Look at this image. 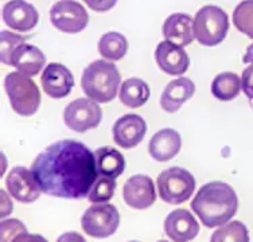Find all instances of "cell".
I'll return each instance as SVG.
<instances>
[{
  "instance_id": "9a60e30c",
  "label": "cell",
  "mask_w": 253,
  "mask_h": 242,
  "mask_svg": "<svg viewBox=\"0 0 253 242\" xmlns=\"http://www.w3.org/2000/svg\"><path fill=\"white\" fill-rule=\"evenodd\" d=\"M155 61L162 72L169 76H182L187 72L190 58L185 47L162 40L155 48Z\"/></svg>"
},
{
  "instance_id": "e575fe53",
  "label": "cell",
  "mask_w": 253,
  "mask_h": 242,
  "mask_svg": "<svg viewBox=\"0 0 253 242\" xmlns=\"http://www.w3.org/2000/svg\"><path fill=\"white\" fill-rule=\"evenodd\" d=\"M243 62L245 65H253V44H249L247 47V51L244 54Z\"/></svg>"
},
{
  "instance_id": "44dd1931",
  "label": "cell",
  "mask_w": 253,
  "mask_h": 242,
  "mask_svg": "<svg viewBox=\"0 0 253 242\" xmlns=\"http://www.w3.org/2000/svg\"><path fill=\"white\" fill-rule=\"evenodd\" d=\"M98 175L116 179L126 169V159L120 151L113 147L105 145L94 151Z\"/></svg>"
},
{
  "instance_id": "5b68a950",
  "label": "cell",
  "mask_w": 253,
  "mask_h": 242,
  "mask_svg": "<svg viewBox=\"0 0 253 242\" xmlns=\"http://www.w3.org/2000/svg\"><path fill=\"white\" fill-rule=\"evenodd\" d=\"M229 31V16L218 5H204L194 18V38L202 46H217Z\"/></svg>"
},
{
  "instance_id": "7402d4cb",
  "label": "cell",
  "mask_w": 253,
  "mask_h": 242,
  "mask_svg": "<svg viewBox=\"0 0 253 242\" xmlns=\"http://www.w3.org/2000/svg\"><path fill=\"white\" fill-rule=\"evenodd\" d=\"M119 98L126 107L140 108L150 98V86L140 78H128L120 86Z\"/></svg>"
},
{
  "instance_id": "5bb4252c",
  "label": "cell",
  "mask_w": 253,
  "mask_h": 242,
  "mask_svg": "<svg viewBox=\"0 0 253 242\" xmlns=\"http://www.w3.org/2000/svg\"><path fill=\"white\" fill-rule=\"evenodd\" d=\"M41 82L44 93L54 100L68 97L74 86V77L72 72L62 63L51 62L43 69Z\"/></svg>"
},
{
  "instance_id": "d590c367",
  "label": "cell",
  "mask_w": 253,
  "mask_h": 242,
  "mask_svg": "<svg viewBox=\"0 0 253 242\" xmlns=\"http://www.w3.org/2000/svg\"><path fill=\"white\" fill-rule=\"evenodd\" d=\"M5 167H7V165H5V158L4 155L1 154V175L5 172Z\"/></svg>"
},
{
  "instance_id": "4316f807",
  "label": "cell",
  "mask_w": 253,
  "mask_h": 242,
  "mask_svg": "<svg viewBox=\"0 0 253 242\" xmlns=\"http://www.w3.org/2000/svg\"><path fill=\"white\" fill-rule=\"evenodd\" d=\"M115 190H116V180L98 175L97 180L94 182L92 190L89 191L88 201L93 204L108 203L113 198Z\"/></svg>"
},
{
  "instance_id": "4fadbf2b",
  "label": "cell",
  "mask_w": 253,
  "mask_h": 242,
  "mask_svg": "<svg viewBox=\"0 0 253 242\" xmlns=\"http://www.w3.org/2000/svg\"><path fill=\"white\" fill-rule=\"evenodd\" d=\"M165 233L174 242H190L200 234V223L186 208H176L165 219Z\"/></svg>"
},
{
  "instance_id": "8992f818",
  "label": "cell",
  "mask_w": 253,
  "mask_h": 242,
  "mask_svg": "<svg viewBox=\"0 0 253 242\" xmlns=\"http://www.w3.org/2000/svg\"><path fill=\"white\" fill-rule=\"evenodd\" d=\"M156 187L163 202L180 204L193 197L195 191V178L186 168L170 167L159 174Z\"/></svg>"
},
{
  "instance_id": "8fae6325",
  "label": "cell",
  "mask_w": 253,
  "mask_h": 242,
  "mask_svg": "<svg viewBox=\"0 0 253 242\" xmlns=\"http://www.w3.org/2000/svg\"><path fill=\"white\" fill-rule=\"evenodd\" d=\"M123 198L129 207L135 210H146L151 207L156 201L154 180L147 175H133L124 183Z\"/></svg>"
},
{
  "instance_id": "603a6c76",
  "label": "cell",
  "mask_w": 253,
  "mask_h": 242,
  "mask_svg": "<svg viewBox=\"0 0 253 242\" xmlns=\"http://www.w3.org/2000/svg\"><path fill=\"white\" fill-rule=\"evenodd\" d=\"M241 90V78L236 73H219L211 82V94L219 101H232L239 96Z\"/></svg>"
},
{
  "instance_id": "74e56055",
  "label": "cell",
  "mask_w": 253,
  "mask_h": 242,
  "mask_svg": "<svg viewBox=\"0 0 253 242\" xmlns=\"http://www.w3.org/2000/svg\"><path fill=\"white\" fill-rule=\"evenodd\" d=\"M128 242H139V241H128Z\"/></svg>"
},
{
  "instance_id": "30bf717a",
  "label": "cell",
  "mask_w": 253,
  "mask_h": 242,
  "mask_svg": "<svg viewBox=\"0 0 253 242\" xmlns=\"http://www.w3.org/2000/svg\"><path fill=\"white\" fill-rule=\"evenodd\" d=\"M5 187L11 197L20 203H33L42 193L33 171L26 167L11 169L5 178Z\"/></svg>"
},
{
  "instance_id": "cb8c5ba5",
  "label": "cell",
  "mask_w": 253,
  "mask_h": 242,
  "mask_svg": "<svg viewBox=\"0 0 253 242\" xmlns=\"http://www.w3.org/2000/svg\"><path fill=\"white\" fill-rule=\"evenodd\" d=\"M128 40L123 34L116 31H109L101 35L98 40V53L108 61H119L126 54Z\"/></svg>"
},
{
  "instance_id": "ac0fdd59",
  "label": "cell",
  "mask_w": 253,
  "mask_h": 242,
  "mask_svg": "<svg viewBox=\"0 0 253 242\" xmlns=\"http://www.w3.org/2000/svg\"><path fill=\"white\" fill-rule=\"evenodd\" d=\"M195 93V83L186 77L172 80L161 96V107L167 113H175Z\"/></svg>"
},
{
  "instance_id": "83f0119b",
  "label": "cell",
  "mask_w": 253,
  "mask_h": 242,
  "mask_svg": "<svg viewBox=\"0 0 253 242\" xmlns=\"http://www.w3.org/2000/svg\"><path fill=\"white\" fill-rule=\"evenodd\" d=\"M0 39H1V62L4 65H11L12 54L18 46L26 43V38L19 34L4 30L0 34Z\"/></svg>"
},
{
  "instance_id": "e0dca14e",
  "label": "cell",
  "mask_w": 253,
  "mask_h": 242,
  "mask_svg": "<svg viewBox=\"0 0 253 242\" xmlns=\"http://www.w3.org/2000/svg\"><path fill=\"white\" fill-rule=\"evenodd\" d=\"M166 40L185 47L194 40V19L189 14L176 12L167 16L162 26Z\"/></svg>"
},
{
  "instance_id": "ffe728a7",
  "label": "cell",
  "mask_w": 253,
  "mask_h": 242,
  "mask_svg": "<svg viewBox=\"0 0 253 242\" xmlns=\"http://www.w3.org/2000/svg\"><path fill=\"white\" fill-rule=\"evenodd\" d=\"M46 57L42 50L37 46L29 43H22L16 47L11 58V66L23 73L29 77L37 76L44 68Z\"/></svg>"
},
{
  "instance_id": "ba28073f",
  "label": "cell",
  "mask_w": 253,
  "mask_h": 242,
  "mask_svg": "<svg viewBox=\"0 0 253 242\" xmlns=\"http://www.w3.org/2000/svg\"><path fill=\"white\" fill-rule=\"evenodd\" d=\"M102 119V111L98 102L88 97L77 98L69 104L63 112V120L69 129L78 133L97 128Z\"/></svg>"
},
{
  "instance_id": "3957f363",
  "label": "cell",
  "mask_w": 253,
  "mask_h": 242,
  "mask_svg": "<svg viewBox=\"0 0 253 242\" xmlns=\"http://www.w3.org/2000/svg\"><path fill=\"white\" fill-rule=\"evenodd\" d=\"M122 76L112 61L97 59L84 69L81 87L88 98L105 104L112 101L120 90Z\"/></svg>"
},
{
  "instance_id": "f546056e",
  "label": "cell",
  "mask_w": 253,
  "mask_h": 242,
  "mask_svg": "<svg viewBox=\"0 0 253 242\" xmlns=\"http://www.w3.org/2000/svg\"><path fill=\"white\" fill-rule=\"evenodd\" d=\"M241 85L245 96L253 100V65H249L241 76Z\"/></svg>"
},
{
  "instance_id": "d4e9b609",
  "label": "cell",
  "mask_w": 253,
  "mask_h": 242,
  "mask_svg": "<svg viewBox=\"0 0 253 242\" xmlns=\"http://www.w3.org/2000/svg\"><path fill=\"white\" fill-rule=\"evenodd\" d=\"M249 230L241 221H229L214 230L210 242H249Z\"/></svg>"
},
{
  "instance_id": "4dcf8cb0",
  "label": "cell",
  "mask_w": 253,
  "mask_h": 242,
  "mask_svg": "<svg viewBox=\"0 0 253 242\" xmlns=\"http://www.w3.org/2000/svg\"><path fill=\"white\" fill-rule=\"evenodd\" d=\"M84 3L96 12H107L115 7L117 0H84Z\"/></svg>"
},
{
  "instance_id": "d6986e66",
  "label": "cell",
  "mask_w": 253,
  "mask_h": 242,
  "mask_svg": "<svg viewBox=\"0 0 253 242\" xmlns=\"http://www.w3.org/2000/svg\"><path fill=\"white\" fill-rule=\"evenodd\" d=\"M180 147L182 139L179 133L175 129L165 128L152 136L148 144V152L156 161H169L179 154Z\"/></svg>"
},
{
  "instance_id": "836d02e7",
  "label": "cell",
  "mask_w": 253,
  "mask_h": 242,
  "mask_svg": "<svg viewBox=\"0 0 253 242\" xmlns=\"http://www.w3.org/2000/svg\"><path fill=\"white\" fill-rule=\"evenodd\" d=\"M55 242H86V240L77 232H66L61 234Z\"/></svg>"
},
{
  "instance_id": "f1b7e54d",
  "label": "cell",
  "mask_w": 253,
  "mask_h": 242,
  "mask_svg": "<svg viewBox=\"0 0 253 242\" xmlns=\"http://www.w3.org/2000/svg\"><path fill=\"white\" fill-rule=\"evenodd\" d=\"M27 233L26 225L16 218H5L0 223V241L11 242L16 236Z\"/></svg>"
},
{
  "instance_id": "2e32d148",
  "label": "cell",
  "mask_w": 253,
  "mask_h": 242,
  "mask_svg": "<svg viewBox=\"0 0 253 242\" xmlns=\"http://www.w3.org/2000/svg\"><path fill=\"white\" fill-rule=\"evenodd\" d=\"M3 20L11 29L26 33L38 24L39 14L26 0H10L3 7Z\"/></svg>"
},
{
  "instance_id": "d6a6232c",
  "label": "cell",
  "mask_w": 253,
  "mask_h": 242,
  "mask_svg": "<svg viewBox=\"0 0 253 242\" xmlns=\"http://www.w3.org/2000/svg\"><path fill=\"white\" fill-rule=\"evenodd\" d=\"M11 242H49L41 234H31V233H22L12 240Z\"/></svg>"
},
{
  "instance_id": "7c38bea8",
  "label": "cell",
  "mask_w": 253,
  "mask_h": 242,
  "mask_svg": "<svg viewBox=\"0 0 253 242\" xmlns=\"http://www.w3.org/2000/svg\"><path fill=\"white\" fill-rule=\"evenodd\" d=\"M147 124L144 119L135 113L124 115L113 124V140L124 150H131L139 145L144 139Z\"/></svg>"
},
{
  "instance_id": "8d00e7d4",
  "label": "cell",
  "mask_w": 253,
  "mask_h": 242,
  "mask_svg": "<svg viewBox=\"0 0 253 242\" xmlns=\"http://www.w3.org/2000/svg\"><path fill=\"white\" fill-rule=\"evenodd\" d=\"M158 242H170V241H166V240H161V241H158Z\"/></svg>"
},
{
  "instance_id": "7a4b0ae2",
  "label": "cell",
  "mask_w": 253,
  "mask_h": 242,
  "mask_svg": "<svg viewBox=\"0 0 253 242\" xmlns=\"http://www.w3.org/2000/svg\"><path fill=\"white\" fill-rule=\"evenodd\" d=\"M191 210L204 226L215 229L228 223L239 210V197L225 182H210L197 191L191 201Z\"/></svg>"
},
{
  "instance_id": "1f68e13d",
  "label": "cell",
  "mask_w": 253,
  "mask_h": 242,
  "mask_svg": "<svg viewBox=\"0 0 253 242\" xmlns=\"http://www.w3.org/2000/svg\"><path fill=\"white\" fill-rule=\"evenodd\" d=\"M0 199H1V214H0V217L3 219V218L8 217L11 211H12V202H11L10 195L3 189L0 191Z\"/></svg>"
},
{
  "instance_id": "277c9868",
  "label": "cell",
  "mask_w": 253,
  "mask_h": 242,
  "mask_svg": "<svg viewBox=\"0 0 253 242\" xmlns=\"http://www.w3.org/2000/svg\"><path fill=\"white\" fill-rule=\"evenodd\" d=\"M4 89L15 113L26 117L37 113L41 105V92L29 76L20 72L7 74Z\"/></svg>"
},
{
  "instance_id": "9c48e42d",
  "label": "cell",
  "mask_w": 253,
  "mask_h": 242,
  "mask_svg": "<svg viewBox=\"0 0 253 242\" xmlns=\"http://www.w3.org/2000/svg\"><path fill=\"white\" fill-rule=\"evenodd\" d=\"M50 20L59 31L77 34L88 26L89 14L76 0H59L50 8Z\"/></svg>"
},
{
  "instance_id": "6da1fadb",
  "label": "cell",
  "mask_w": 253,
  "mask_h": 242,
  "mask_svg": "<svg viewBox=\"0 0 253 242\" xmlns=\"http://www.w3.org/2000/svg\"><path fill=\"white\" fill-rule=\"evenodd\" d=\"M31 171L44 194L55 198H88L97 180L94 152L77 140H59L39 154Z\"/></svg>"
},
{
  "instance_id": "484cf974",
  "label": "cell",
  "mask_w": 253,
  "mask_h": 242,
  "mask_svg": "<svg viewBox=\"0 0 253 242\" xmlns=\"http://www.w3.org/2000/svg\"><path fill=\"white\" fill-rule=\"evenodd\" d=\"M233 24L240 33L253 39V0H243L236 5Z\"/></svg>"
},
{
  "instance_id": "52a82bcc",
  "label": "cell",
  "mask_w": 253,
  "mask_h": 242,
  "mask_svg": "<svg viewBox=\"0 0 253 242\" xmlns=\"http://www.w3.org/2000/svg\"><path fill=\"white\" fill-rule=\"evenodd\" d=\"M120 226V213L111 203L93 204L81 217V228L89 237L104 240L113 236Z\"/></svg>"
}]
</instances>
